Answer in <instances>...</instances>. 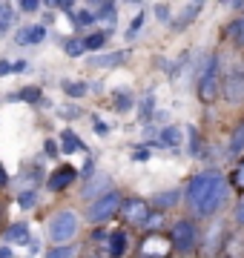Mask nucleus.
Segmentation results:
<instances>
[{"label":"nucleus","mask_w":244,"mask_h":258,"mask_svg":"<svg viewBox=\"0 0 244 258\" xmlns=\"http://www.w3.org/2000/svg\"><path fill=\"white\" fill-rule=\"evenodd\" d=\"M43 37H46V26H23V29L15 32V40L23 43V46H26V43H40Z\"/></svg>","instance_id":"obj_11"},{"label":"nucleus","mask_w":244,"mask_h":258,"mask_svg":"<svg viewBox=\"0 0 244 258\" xmlns=\"http://www.w3.org/2000/svg\"><path fill=\"white\" fill-rule=\"evenodd\" d=\"M127 60V52H109V55H98L92 57V66H103V69H115V66H121Z\"/></svg>","instance_id":"obj_16"},{"label":"nucleus","mask_w":244,"mask_h":258,"mask_svg":"<svg viewBox=\"0 0 244 258\" xmlns=\"http://www.w3.org/2000/svg\"><path fill=\"white\" fill-rule=\"evenodd\" d=\"M66 55L69 57H78V55H84V37H72V40H66Z\"/></svg>","instance_id":"obj_28"},{"label":"nucleus","mask_w":244,"mask_h":258,"mask_svg":"<svg viewBox=\"0 0 244 258\" xmlns=\"http://www.w3.org/2000/svg\"><path fill=\"white\" fill-rule=\"evenodd\" d=\"M57 112H60L64 118H78V115H81V112H78V109H72V106H66V109H57Z\"/></svg>","instance_id":"obj_41"},{"label":"nucleus","mask_w":244,"mask_h":258,"mask_svg":"<svg viewBox=\"0 0 244 258\" xmlns=\"http://www.w3.org/2000/svg\"><path fill=\"white\" fill-rule=\"evenodd\" d=\"M72 255V247H55L49 252V258H69Z\"/></svg>","instance_id":"obj_35"},{"label":"nucleus","mask_w":244,"mask_h":258,"mask_svg":"<svg viewBox=\"0 0 244 258\" xmlns=\"http://www.w3.org/2000/svg\"><path fill=\"white\" fill-rule=\"evenodd\" d=\"M178 144H181V129L178 126L161 129V147H178Z\"/></svg>","instance_id":"obj_19"},{"label":"nucleus","mask_w":244,"mask_h":258,"mask_svg":"<svg viewBox=\"0 0 244 258\" xmlns=\"http://www.w3.org/2000/svg\"><path fill=\"white\" fill-rule=\"evenodd\" d=\"M169 249H172V244H167V241L161 238V235H152V238L144 241L141 252H144L147 258H167V255H169Z\"/></svg>","instance_id":"obj_10"},{"label":"nucleus","mask_w":244,"mask_h":258,"mask_svg":"<svg viewBox=\"0 0 244 258\" xmlns=\"http://www.w3.org/2000/svg\"><path fill=\"white\" fill-rule=\"evenodd\" d=\"M155 15H158V20H169V9L164 6V3H158V6H155Z\"/></svg>","instance_id":"obj_39"},{"label":"nucleus","mask_w":244,"mask_h":258,"mask_svg":"<svg viewBox=\"0 0 244 258\" xmlns=\"http://www.w3.org/2000/svg\"><path fill=\"white\" fill-rule=\"evenodd\" d=\"M187 132H190V155H204V152H201V141H198V132L193 126H187Z\"/></svg>","instance_id":"obj_31"},{"label":"nucleus","mask_w":244,"mask_h":258,"mask_svg":"<svg viewBox=\"0 0 244 258\" xmlns=\"http://www.w3.org/2000/svg\"><path fill=\"white\" fill-rule=\"evenodd\" d=\"M12 72V63L9 60H0V75H9Z\"/></svg>","instance_id":"obj_44"},{"label":"nucleus","mask_w":244,"mask_h":258,"mask_svg":"<svg viewBox=\"0 0 244 258\" xmlns=\"http://www.w3.org/2000/svg\"><path fill=\"white\" fill-rule=\"evenodd\" d=\"M15 98H18V101L38 103V101H40V89H38V86H26V89H20L18 95H12V101H15Z\"/></svg>","instance_id":"obj_27"},{"label":"nucleus","mask_w":244,"mask_h":258,"mask_svg":"<svg viewBox=\"0 0 244 258\" xmlns=\"http://www.w3.org/2000/svg\"><path fill=\"white\" fill-rule=\"evenodd\" d=\"M0 258H12V249L9 247H0Z\"/></svg>","instance_id":"obj_48"},{"label":"nucleus","mask_w":244,"mask_h":258,"mask_svg":"<svg viewBox=\"0 0 244 258\" xmlns=\"http://www.w3.org/2000/svg\"><path fill=\"white\" fill-rule=\"evenodd\" d=\"M6 241H9V244H32V238H29V227L23 221L12 224L9 230H6Z\"/></svg>","instance_id":"obj_14"},{"label":"nucleus","mask_w":244,"mask_h":258,"mask_svg":"<svg viewBox=\"0 0 244 258\" xmlns=\"http://www.w3.org/2000/svg\"><path fill=\"white\" fill-rule=\"evenodd\" d=\"M132 158H135V161H147V158H150V149H147V147H138L135 152H132Z\"/></svg>","instance_id":"obj_38"},{"label":"nucleus","mask_w":244,"mask_h":258,"mask_svg":"<svg viewBox=\"0 0 244 258\" xmlns=\"http://www.w3.org/2000/svg\"><path fill=\"white\" fill-rule=\"evenodd\" d=\"M72 20H75V26H92L95 15L89 9H81V12H75V15H72Z\"/></svg>","instance_id":"obj_30"},{"label":"nucleus","mask_w":244,"mask_h":258,"mask_svg":"<svg viewBox=\"0 0 244 258\" xmlns=\"http://www.w3.org/2000/svg\"><path fill=\"white\" fill-rule=\"evenodd\" d=\"M235 221H238V224H244V201L238 204V207H235Z\"/></svg>","instance_id":"obj_43"},{"label":"nucleus","mask_w":244,"mask_h":258,"mask_svg":"<svg viewBox=\"0 0 244 258\" xmlns=\"http://www.w3.org/2000/svg\"><path fill=\"white\" fill-rule=\"evenodd\" d=\"M141 23H144V12H141V15H135V20H132V26L127 29V37H135V32L141 29Z\"/></svg>","instance_id":"obj_32"},{"label":"nucleus","mask_w":244,"mask_h":258,"mask_svg":"<svg viewBox=\"0 0 244 258\" xmlns=\"http://www.w3.org/2000/svg\"><path fill=\"white\" fill-rule=\"evenodd\" d=\"M20 9H23V12H38L40 3H38V0H23V3H20Z\"/></svg>","instance_id":"obj_37"},{"label":"nucleus","mask_w":244,"mask_h":258,"mask_svg":"<svg viewBox=\"0 0 244 258\" xmlns=\"http://www.w3.org/2000/svg\"><path fill=\"white\" fill-rule=\"evenodd\" d=\"M121 215H124V221L135 224V227H147L152 210L144 198H127V201L121 204Z\"/></svg>","instance_id":"obj_6"},{"label":"nucleus","mask_w":244,"mask_h":258,"mask_svg":"<svg viewBox=\"0 0 244 258\" xmlns=\"http://www.w3.org/2000/svg\"><path fill=\"white\" fill-rule=\"evenodd\" d=\"M161 227V215H150V221H147V230H158Z\"/></svg>","instance_id":"obj_40"},{"label":"nucleus","mask_w":244,"mask_h":258,"mask_svg":"<svg viewBox=\"0 0 244 258\" xmlns=\"http://www.w3.org/2000/svg\"><path fill=\"white\" fill-rule=\"evenodd\" d=\"M169 241H172V247L178 249V252H193L198 244V227L193 221H175L172 224V232H169Z\"/></svg>","instance_id":"obj_5"},{"label":"nucleus","mask_w":244,"mask_h":258,"mask_svg":"<svg viewBox=\"0 0 244 258\" xmlns=\"http://www.w3.org/2000/svg\"><path fill=\"white\" fill-rule=\"evenodd\" d=\"M121 204H124V198H121V192H106V195H101L98 201H92L89 207H86V221L89 224H103V221H109L115 212H121Z\"/></svg>","instance_id":"obj_4"},{"label":"nucleus","mask_w":244,"mask_h":258,"mask_svg":"<svg viewBox=\"0 0 244 258\" xmlns=\"http://www.w3.org/2000/svg\"><path fill=\"white\" fill-rule=\"evenodd\" d=\"M75 166H57L55 172H52V175H49V189H52V192H60V189H66V186L72 184V181H75Z\"/></svg>","instance_id":"obj_9"},{"label":"nucleus","mask_w":244,"mask_h":258,"mask_svg":"<svg viewBox=\"0 0 244 258\" xmlns=\"http://www.w3.org/2000/svg\"><path fill=\"white\" fill-rule=\"evenodd\" d=\"M55 9H60V12H72V0H60V3H55Z\"/></svg>","instance_id":"obj_42"},{"label":"nucleus","mask_w":244,"mask_h":258,"mask_svg":"<svg viewBox=\"0 0 244 258\" xmlns=\"http://www.w3.org/2000/svg\"><path fill=\"white\" fill-rule=\"evenodd\" d=\"M241 9H244V6H241Z\"/></svg>","instance_id":"obj_51"},{"label":"nucleus","mask_w":244,"mask_h":258,"mask_svg":"<svg viewBox=\"0 0 244 258\" xmlns=\"http://www.w3.org/2000/svg\"><path fill=\"white\" fill-rule=\"evenodd\" d=\"M112 103H115V109L118 112H127L132 106V95H130V89H118V92L112 95Z\"/></svg>","instance_id":"obj_23"},{"label":"nucleus","mask_w":244,"mask_h":258,"mask_svg":"<svg viewBox=\"0 0 244 258\" xmlns=\"http://www.w3.org/2000/svg\"><path fill=\"white\" fill-rule=\"evenodd\" d=\"M224 258H244V241L238 235H233L224 244Z\"/></svg>","instance_id":"obj_20"},{"label":"nucleus","mask_w":244,"mask_h":258,"mask_svg":"<svg viewBox=\"0 0 244 258\" xmlns=\"http://www.w3.org/2000/svg\"><path fill=\"white\" fill-rule=\"evenodd\" d=\"M230 40H233L235 46H244V18H238V20H233L230 26H227V32H224Z\"/></svg>","instance_id":"obj_18"},{"label":"nucleus","mask_w":244,"mask_h":258,"mask_svg":"<svg viewBox=\"0 0 244 258\" xmlns=\"http://www.w3.org/2000/svg\"><path fill=\"white\" fill-rule=\"evenodd\" d=\"M106 238H109V235H106L103 230H98V232H95V241H106Z\"/></svg>","instance_id":"obj_47"},{"label":"nucleus","mask_w":244,"mask_h":258,"mask_svg":"<svg viewBox=\"0 0 244 258\" xmlns=\"http://www.w3.org/2000/svg\"><path fill=\"white\" fill-rule=\"evenodd\" d=\"M23 69H26V63H23V60H18V63H12V72H23Z\"/></svg>","instance_id":"obj_45"},{"label":"nucleus","mask_w":244,"mask_h":258,"mask_svg":"<svg viewBox=\"0 0 244 258\" xmlns=\"http://www.w3.org/2000/svg\"><path fill=\"white\" fill-rule=\"evenodd\" d=\"M152 115H155V95L147 92L141 98V120H150Z\"/></svg>","instance_id":"obj_26"},{"label":"nucleus","mask_w":244,"mask_h":258,"mask_svg":"<svg viewBox=\"0 0 244 258\" xmlns=\"http://www.w3.org/2000/svg\"><path fill=\"white\" fill-rule=\"evenodd\" d=\"M86 258H101V255H86Z\"/></svg>","instance_id":"obj_49"},{"label":"nucleus","mask_w":244,"mask_h":258,"mask_svg":"<svg viewBox=\"0 0 244 258\" xmlns=\"http://www.w3.org/2000/svg\"><path fill=\"white\" fill-rule=\"evenodd\" d=\"M6 184H9V178H6V169L0 166V186H6Z\"/></svg>","instance_id":"obj_46"},{"label":"nucleus","mask_w":244,"mask_h":258,"mask_svg":"<svg viewBox=\"0 0 244 258\" xmlns=\"http://www.w3.org/2000/svg\"><path fill=\"white\" fill-rule=\"evenodd\" d=\"M196 92H198V101L204 103H213L221 92V81H218V57L210 55L204 63L196 69Z\"/></svg>","instance_id":"obj_2"},{"label":"nucleus","mask_w":244,"mask_h":258,"mask_svg":"<svg viewBox=\"0 0 244 258\" xmlns=\"http://www.w3.org/2000/svg\"><path fill=\"white\" fill-rule=\"evenodd\" d=\"M233 184L238 186V189H244V164L235 169V175H233Z\"/></svg>","instance_id":"obj_36"},{"label":"nucleus","mask_w":244,"mask_h":258,"mask_svg":"<svg viewBox=\"0 0 244 258\" xmlns=\"http://www.w3.org/2000/svg\"><path fill=\"white\" fill-rule=\"evenodd\" d=\"M241 152H244V123L233 129V138H230V149H227V155L238 158Z\"/></svg>","instance_id":"obj_17"},{"label":"nucleus","mask_w":244,"mask_h":258,"mask_svg":"<svg viewBox=\"0 0 244 258\" xmlns=\"http://www.w3.org/2000/svg\"><path fill=\"white\" fill-rule=\"evenodd\" d=\"M187 204L193 207V212H198V215H216L218 207L224 204L227 198V181L221 172H201V175H196L193 181L187 184Z\"/></svg>","instance_id":"obj_1"},{"label":"nucleus","mask_w":244,"mask_h":258,"mask_svg":"<svg viewBox=\"0 0 244 258\" xmlns=\"http://www.w3.org/2000/svg\"><path fill=\"white\" fill-rule=\"evenodd\" d=\"M18 204L23 207V210H32V207L38 204V195H35V189H23V192L18 195Z\"/></svg>","instance_id":"obj_29"},{"label":"nucleus","mask_w":244,"mask_h":258,"mask_svg":"<svg viewBox=\"0 0 244 258\" xmlns=\"http://www.w3.org/2000/svg\"><path fill=\"white\" fill-rule=\"evenodd\" d=\"M0 9H3V6H0Z\"/></svg>","instance_id":"obj_50"},{"label":"nucleus","mask_w":244,"mask_h":258,"mask_svg":"<svg viewBox=\"0 0 244 258\" xmlns=\"http://www.w3.org/2000/svg\"><path fill=\"white\" fill-rule=\"evenodd\" d=\"M78 230H81V218H78V212H72V210L57 212L55 218L49 221V238L55 241L57 247H60V244H66V241L75 238Z\"/></svg>","instance_id":"obj_3"},{"label":"nucleus","mask_w":244,"mask_h":258,"mask_svg":"<svg viewBox=\"0 0 244 258\" xmlns=\"http://www.w3.org/2000/svg\"><path fill=\"white\" fill-rule=\"evenodd\" d=\"M95 20H103V23H106V35H109V32L115 29V20H118V9H115V3H101Z\"/></svg>","instance_id":"obj_15"},{"label":"nucleus","mask_w":244,"mask_h":258,"mask_svg":"<svg viewBox=\"0 0 244 258\" xmlns=\"http://www.w3.org/2000/svg\"><path fill=\"white\" fill-rule=\"evenodd\" d=\"M43 149H46V155H49V158L60 155V147H57V141H52V138H49L46 144H43Z\"/></svg>","instance_id":"obj_33"},{"label":"nucleus","mask_w":244,"mask_h":258,"mask_svg":"<svg viewBox=\"0 0 244 258\" xmlns=\"http://www.w3.org/2000/svg\"><path fill=\"white\" fill-rule=\"evenodd\" d=\"M60 152H64V155L86 152V147H84V141L75 138V132H72V129H64V132H60Z\"/></svg>","instance_id":"obj_12"},{"label":"nucleus","mask_w":244,"mask_h":258,"mask_svg":"<svg viewBox=\"0 0 244 258\" xmlns=\"http://www.w3.org/2000/svg\"><path fill=\"white\" fill-rule=\"evenodd\" d=\"M201 9H204V3H190L187 9H184V18L178 20V23H175V29H184L190 23V20H196L198 15H201Z\"/></svg>","instance_id":"obj_22"},{"label":"nucleus","mask_w":244,"mask_h":258,"mask_svg":"<svg viewBox=\"0 0 244 258\" xmlns=\"http://www.w3.org/2000/svg\"><path fill=\"white\" fill-rule=\"evenodd\" d=\"M106 244H109V258H121L124 252H127V232H124V230L109 232Z\"/></svg>","instance_id":"obj_13"},{"label":"nucleus","mask_w":244,"mask_h":258,"mask_svg":"<svg viewBox=\"0 0 244 258\" xmlns=\"http://www.w3.org/2000/svg\"><path fill=\"white\" fill-rule=\"evenodd\" d=\"M178 198H181V195L175 192V189H167V192L155 195V207H161V210H167V207H175V204H178Z\"/></svg>","instance_id":"obj_24"},{"label":"nucleus","mask_w":244,"mask_h":258,"mask_svg":"<svg viewBox=\"0 0 244 258\" xmlns=\"http://www.w3.org/2000/svg\"><path fill=\"white\" fill-rule=\"evenodd\" d=\"M103 43H106V32H92V35H86V37H84V49H89V52L101 49Z\"/></svg>","instance_id":"obj_25"},{"label":"nucleus","mask_w":244,"mask_h":258,"mask_svg":"<svg viewBox=\"0 0 244 258\" xmlns=\"http://www.w3.org/2000/svg\"><path fill=\"white\" fill-rule=\"evenodd\" d=\"M92 123H95V135H101V138L103 135H109V123H103L101 118H95Z\"/></svg>","instance_id":"obj_34"},{"label":"nucleus","mask_w":244,"mask_h":258,"mask_svg":"<svg viewBox=\"0 0 244 258\" xmlns=\"http://www.w3.org/2000/svg\"><path fill=\"white\" fill-rule=\"evenodd\" d=\"M112 192L109 189V175H103V172H95L89 181H84V192H81V198H89V201H98L101 195Z\"/></svg>","instance_id":"obj_8"},{"label":"nucleus","mask_w":244,"mask_h":258,"mask_svg":"<svg viewBox=\"0 0 244 258\" xmlns=\"http://www.w3.org/2000/svg\"><path fill=\"white\" fill-rule=\"evenodd\" d=\"M64 92L69 95V98H84L86 92H89V86L81 81H64Z\"/></svg>","instance_id":"obj_21"},{"label":"nucleus","mask_w":244,"mask_h":258,"mask_svg":"<svg viewBox=\"0 0 244 258\" xmlns=\"http://www.w3.org/2000/svg\"><path fill=\"white\" fill-rule=\"evenodd\" d=\"M221 89H224V98L230 103H244V69H235L227 75Z\"/></svg>","instance_id":"obj_7"}]
</instances>
